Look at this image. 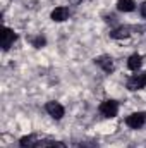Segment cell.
Wrapping results in <instances>:
<instances>
[{
	"label": "cell",
	"mask_w": 146,
	"mask_h": 148,
	"mask_svg": "<svg viewBox=\"0 0 146 148\" xmlns=\"http://www.w3.org/2000/svg\"><path fill=\"white\" fill-rule=\"evenodd\" d=\"M100 112H102L103 117H115L117 112H119V105H117L115 100H105L100 105Z\"/></svg>",
	"instance_id": "1"
},
{
	"label": "cell",
	"mask_w": 146,
	"mask_h": 148,
	"mask_svg": "<svg viewBox=\"0 0 146 148\" xmlns=\"http://www.w3.org/2000/svg\"><path fill=\"white\" fill-rule=\"evenodd\" d=\"M16 33L12 31V29H9V28H3L2 29V35H0V45H2V48L3 50H9L10 47H12V43L16 41Z\"/></svg>",
	"instance_id": "2"
},
{
	"label": "cell",
	"mask_w": 146,
	"mask_h": 148,
	"mask_svg": "<svg viewBox=\"0 0 146 148\" xmlns=\"http://www.w3.org/2000/svg\"><path fill=\"white\" fill-rule=\"evenodd\" d=\"M146 86V74H134L129 77L127 81V88L131 91H136V90H141Z\"/></svg>",
	"instance_id": "3"
},
{
	"label": "cell",
	"mask_w": 146,
	"mask_h": 148,
	"mask_svg": "<svg viewBox=\"0 0 146 148\" xmlns=\"http://www.w3.org/2000/svg\"><path fill=\"white\" fill-rule=\"evenodd\" d=\"M145 121H146V114H141V112L131 114V115L126 119L127 126H129V127H132V129H139V127L145 124Z\"/></svg>",
	"instance_id": "4"
},
{
	"label": "cell",
	"mask_w": 146,
	"mask_h": 148,
	"mask_svg": "<svg viewBox=\"0 0 146 148\" xmlns=\"http://www.w3.org/2000/svg\"><path fill=\"white\" fill-rule=\"evenodd\" d=\"M45 110L48 112V115H52L53 119H62L64 117V107L59 103V102H48L45 105Z\"/></svg>",
	"instance_id": "5"
},
{
	"label": "cell",
	"mask_w": 146,
	"mask_h": 148,
	"mask_svg": "<svg viewBox=\"0 0 146 148\" xmlns=\"http://www.w3.org/2000/svg\"><path fill=\"white\" fill-rule=\"evenodd\" d=\"M69 9L67 7H57L53 12H52V19L53 21H57V23H62V21H65V19H69Z\"/></svg>",
	"instance_id": "6"
},
{
	"label": "cell",
	"mask_w": 146,
	"mask_h": 148,
	"mask_svg": "<svg viewBox=\"0 0 146 148\" xmlns=\"http://www.w3.org/2000/svg\"><path fill=\"white\" fill-rule=\"evenodd\" d=\"M96 64H98L105 73L113 71V60H112V57H108V55H102V57H98V59H96Z\"/></svg>",
	"instance_id": "7"
},
{
	"label": "cell",
	"mask_w": 146,
	"mask_h": 148,
	"mask_svg": "<svg viewBox=\"0 0 146 148\" xmlns=\"http://www.w3.org/2000/svg\"><path fill=\"white\" fill-rule=\"evenodd\" d=\"M141 62H143L141 55L134 53V55H131V57H129V60H127V67H129V69H132V71H138V69L141 67Z\"/></svg>",
	"instance_id": "8"
},
{
	"label": "cell",
	"mask_w": 146,
	"mask_h": 148,
	"mask_svg": "<svg viewBox=\"0 0 146 148\" xmlns=\"http://www.w3.org/2000/svg\"><path fill=\"white\" fill-rule=\"evenodd\" d=\"M117 9L122 12H132L134 10V2L132 0H119L117 2Z\"/></svg>",
	"instance_id": "9"
},
{
	"label": "cell",
	"mask_w": 146,
	"mask_h": 148,
	"mask_svg": "<svg viewBox=\"0 0 146 148\" xmlns=\"http://www.w3.org/2000/svg\"><path fill=\"white\" fill-rule=\"evenodd\" d=\"M131 29L129 28H126V26H122V28H117V29H113L112 33H110V36L115 38V40H119V38H127L131 33H129Z\"/></svg>",
	"instance_id": "10"
},
{
	"label": "cell",
	"mask_w": 146,
	"mask_h": 148,
	"mask_svg": "<svg viewBox=\"0 0 146 148\" xmlns=\"http://www.w3.org/2000/svg\"><path fill=\"white\" fill-rule=\"evenodd\" d=\"M36 141H35V136H24L21 140V148H36Z\"/></svg>",
	"instance_id": "11"
},
{
	"label": "cell",
	"mask_w": 146,
	"mask_h": 148,
	"mask_svg": "<svg viewBox=\"0 0 146 148\" xmlns=\"http://www.w3.org/2000/svg\"><path fill=\"white\" fill-rule=\"evenodd\" d=\"M45 43H46V40L43 36H33L31 38V45L35 47V48H41V47H45Z\"/></svg>",
	"instance_id": "12"
},
{
	"label": "cell",
	"mask_w": 146,
	"mask_h": 148,
	"mask_svg": "<svg viewBox=\"0 0 146 148\" xmlns=\"http://www.w3.org/2000/svg\"><path fill=\"white\" fill-rule=\"evenodd\" d=\"M46 148H67L62 141H48L46 143Z\"/></svg>",
	"instance_id": "13"
},
{
	"label": "cell",
	"mask_w": 146,
	"mask_h": 148,
	"mask_svg": "<svg viewBox=\"0 0 146 148\" xmlns=\"http://www.w3.org/2000/svg\"><path fill=\"white\" fill-rule=\"evenodd\" d=\"M141 16H143V17H146V2L141 5Z\"/></svg>",
	"instance_id": "14"
}]
</instances>
